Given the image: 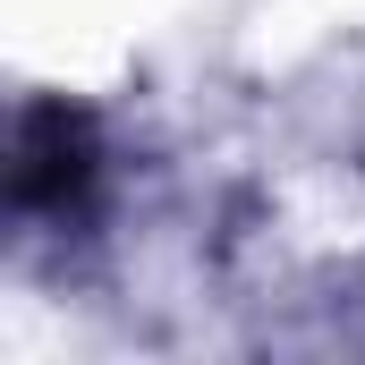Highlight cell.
<instances>
[{"label":"cell","mask_w":365,"mask_h":365,"mask_svg":"<svg viewBox=\"0 0 365 365\" xmlns=\"http://www.w3.org/2000/svg\"><path fill=\"white\" fill-rule=\"evenodd\" d=\"M349 297H357V306H365V264H357V272H349Z\"/></svg>","instance_id":"2"},{"label":"cell","mask_w":365,"mask_h":365,"mask_svg":"<svg viewBox=\"0 0 365 365\" xmlns=\"http://www.w3.org/2000/svg\"><path fill=\"white\" fill-rule=\"evenodd\" d=\"M136 145L86 93L34 86L9 110V162H0V221L26 272L93 280L136 212Z\"/></svg>","instance_id":"1"}]
</instances>
